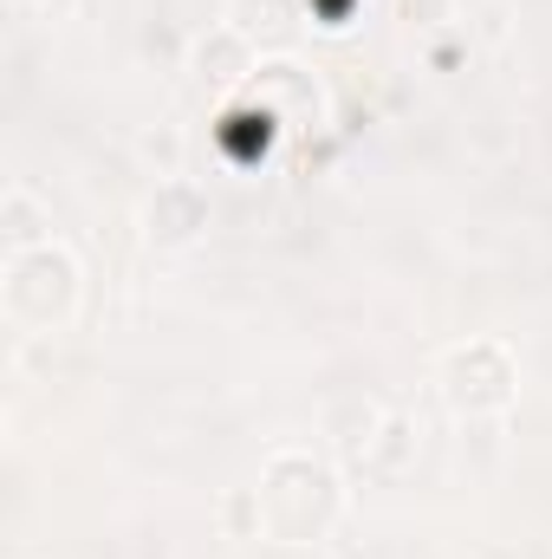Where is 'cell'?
Listing matches in <instances>:
<instances>
[{
    "mask_svg": "<svg viewBox=\"0 0 552 559\" xmlns=\"http://www.w3.org/2000/svg\"><path fill=\"white\" fill-rule=\"evenodd\" d=\"M254 495H261V540L286 554L325 547L345 521V475L319 449H274L254 475Z\"/></svg>",
    "mask_w": 552,
    "mask_h": 559,
    "instance_id": "6da1fadb",
    "label": "cell"
},
{
    "mask_svg": "<svg viewBox=\"0 0 552 559\" xmlns=\"http://www.w3.org/2000/svg\"><path fill=\"white\" fill-rule=\"evenodd\" d=\"M182 66H189V79H195L202 92L228 98V92H248V79L261 72V52H254L235 26H221V20H215L208 33H195V39H189V59H182Z\"/></svg>",
    "mask_w": 552,
    "mask_h": 559,
    "instance_id": "8992f818",
    "label": "cell"
},
{
    "mask_svg": "<svg viewBox=\"0 0 552 559\" xmlns=\"http://www.w3.org/2000/svg\"><path fill=\"white\" fill-rule=\"evenodd\" d=\"M435 397L455 423H494L520 404V352L507 338H455L435 358Z\"/></svg>",
    "mask_w": 552,
    "mask_h": 559,
    "instance_id": "3957f363",
    "label": "cell"
},
{
    "mask_svg": "<svg viewBox=\"0 0 552 559\" xmlns=\"http://www.w3.org/2000/svg\"><path fill=\"white\" fill-rule=\"evenodd\" d=\"M221 534H228V540H261V495H254V488H228V501H221Z\"/></svg>",
    "mask_w": 552,
    "mask_h": 559,
    "instance_id": "30bf717a",
    "label": "cell"
},
{
    "mask_svg": "<svg viewBox=\"0 0 552 559\" xmlns=\"http://www.w3.org/2000/svg\"><path fill=\"white\" fill-rule=\"evenodd\" d=\"M221 26H235L261 59H292L305 39V0H221Z\"/></svg>",
    "mask_w": 552,
    "mask_h": 559,
    "instance_id": "52a82bcc",
    "label": "cell"
},
{
    "mask_svg": "<svg viewBox=\"0 0 552 559\" xmlns=\"http://www.w3.org/2000/svg\"><path fill=\"white\" fill-rule=\"evenodd\" d=\"M39 241H59L46 202H39L26 182H7V189H0V248L13 254V248H39Z\"/></svg>",
    "mask_w": 552,
    "mask_h": 559,
    "instance_id": "ba28073f",
    "label": "cell"
},
{
    "mask_svg": "<svg viewBox=\"0 0 552 559\" xmlns=\"http://www.w3.org/2000/svg\"><path fill=\"white\" fill-rule=\"evenodd\" d=\"M85 306V267L65 241H39V248H13L0 261V312L20 338H52L79 319Z\"/></svg>",
    "mask_w": 552,
    "mask_h": 559,
    "instance_id": "7a4b0ae2",
    "label": "cell"
},
{
    "mask_svg": "<svg viewBox=\"0 0 552 559\" xmlns=\"http://www.w3.org/2000/svg\"><path fill=\"white\" fill-rule=\"evenodd\" d=\"M137 228L156 254H189L208 235V189L195 176L149 182V195H143V209H137Z\"/></svg>",
    "mask_w": 552,
    "mask_h": 559,
    "instance_id": "277c9868",
    "label": "cell"
},
{
    "mask_svg": "<svg viewBox=\"0 0 552 559\" xmlns=\"http://www.w3.org/2000/svg\"><path fill=\"white\" fill-rule=\"evenodd\" d=\"M137 156L156 169V182H163V176H182V138H176L169 124H163V131H143V138H137Z\"/></svg>",
    "mask_w": 552,
    "mask_h": 559,
    "instance_id": "8fae6325",
    "label": "cell"
},
{
    "mask_svg": "<svg viewBox=\"0 0 552 559\" xmlns=\"http://www.w3.org/2000/svg\"><path fill=\"white\" fill-rule=\"evenodd\" d=\"M248 98L261 105L267 124H286V131H312L325 111V92H319L312 66H299V59H261V72L248 79Z\"/></svg>",
    "mask_w": 552,
    "mask_h": 559,
    "instance_id": "5b68a950",
    "label": "cell"
},
{
    "mask_svg": "<svg viewBox=\"0 0 552 559\" xmlns=\"http://www.w3.org/2000/svg\"><path fill=\"white\" fill-rule=\"evenodd\" d=\"M7 7H20V13H33V7H46V0H7Z\"/></svg>",
    "mask_w": 552,
    "mask_h": 559,
    "instance_id": "7c38bea8",
    "label": "cell"
},
{
    "mask_svg": "<svg viewBox=\"0 0 552 559\" xmlns=\"http://www.w3.org/2000/svg\"><path fill=\"white\" fill-rule=\"evenodd\" d=\"M410 462H416V417L384 411L377 436H371V449H364V468H371V475H404Z\"/></svg>",
    "mask_w": 552,
    "mask_h": 559,
    "instance_id": "9c48e42d",
    "label": "cell"
}]
</instances>
